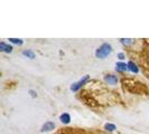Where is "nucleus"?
<instances>
[{
    "mask_svg": "<svg viewBox=\"0 0 149 134\" xmlns=\"http://www.w3.org/2000/svg\"><path fill=\"white\" fill-rule=\"evenodd\" d=\"M116 70L118 73H125L126 70H128V65L123 61H118L116 64Z\"/></svg>",
    "mask_w": 149,
    "mask_h": 134,
    "instance_id": "7",
    "label": "nucleus"
},
{
    "mask_svg": "<svg viewBox=\"0 0 149 134\" xmlns=\"http://www.w3.org/2000/svg\"><path fill=\"white\" fill-rule=\"evenodd\" d=\"M13 46L11 45L7 44V43H5V41H1L0 43V52H13Z\"/></svg>",
    "mask_w": 149,
    "mask_h": 134,
    "instance_id": "5",
    "label": "nucleus"
},
{
    "mask_svg": "<svg viewBox=\"0 0 149 134\" xmlns=\"http://www.w3.org/2000/svg\"><path fill=\"white\" fill-rule=\"evenodd\" d=\"M55 123L54 122H52V121H47V122H45L44 124L42 125V127H40V132H51V131H53L54 128H55Z\"/></svg>",
    "mask_w": 149,
    "mask_h": 134,
    "instance_id": "4",
    "label": "nucleus"
},
{
    "mask_svg": "<svg viewBox=\"0 0 149 134\" xmlns=\"http://www.w3.org/2000/svg\"><path fill=\"white\" fill-rule=\"evenodd\" d=\"M71 115L68 113H63L60 115V121L63 123V124H68L71 122Z\"/></svg>",
    "mask_w": 149,
    "mask_h": 134,
    "instance_id": "8",
    "label": "nucleus"
},
{
    "mask_svg": "<svg viewBox=\"0 0 149 134\" xmlns=\"http://www.w3.org/2000/svg\"><path fill=\"white\" fill-rule=\"evenodd\" d=\"M22 55L25 56V57H27V58H29V59H34L35 58V52H33L31 49H25V50H22Z\"/></svg>",
    "mask_w": 149,
    "mask_h": 134,
    "instance_id": "9",
    "label": "nucleus"
},
{
    "mask_svg": "<svg viewBox=\"0 0 149 134\" xmlns=\"http://www.w3.org/2000/svg\"><path fill=\"white\" fill-rule=\"evenodd\" d=\"M127 65H128V70H129V72H131V73H134V74H138V73H139V68L137 66V64L134 63L132 60H129L127 63Z\"/></svg>",
    "mask_w": 149,
    "mask_h": 134,
    "instance_id": "6",
    "label": "nucleus"
},
{
    "mask_svg": "<svg viewBox=\"0 0 149 134\" xmlns=\"http://www.w3.org/2000/svg\"><path fill=\"white\" fill-rule=\"evenodd\" d=\"M103 79H104V82L108 83L109 85H116V84H118V82H119L118 76L113 74H107L104 77H103Z\"/></svg>",
    "mask_w": 149,
    "mask_h": 134,
    "instance_id": "3",
    "label": "nucleus"
},
{
    "mask_svg": "<svg viewBox=\"0 0 149 134\" xmlns=\"http://www.w3.org/2000/svg\"><path fill=\"white\" fill-rule=\"evenodd\" d=\"M8 40H9L10 43H13V44L18 45V46H22V45L24 44V40L20 39V38H9Z\"/></svg>",
    "mask_w": 149,
    "mask_h": 134,
    "instance_id": "12",
    "label": "nucleus"
},
{
    "mask_svg": "<svg viewBox=\"0 0 149 134\" xmlns=\"http://www.w3.org/2000/svg\"><path fill=\"white\" fill-rule=\"evenodd\" d=\"M90 79H91V78H90V75H84L81 79H79L77 82L73 83V84L71 85V90H72V92H77V90H80L86 83L90 82Z\"/></svg>",
    "mask_w": 149,
    "mask_h": 134,
    "instance_id": "2",
    "label": "nucleus"
},
{
    "mask_svg": "<svg viewBox=\"0 0 149 134\" xmlns=\"http://www.w3.org/2000/svg\"><path fill=\"white\" fill-rule=\"evenodd\" d=\"M104 130L105 131H108V132H113V131L117 130V126H116L114 124H112V123H105Z\"/></svg>",
    "mask_w": 149,
    "mask_h": 134,
    "instance_id": "10",
    "label": "nucleus"
},
{
    "mask_svg": "<svg viewBox=\"0 0 149 134\" xmlns=\"http://www.w3.org/2000/svg\"><path fill=\"white\" fill-rule=\"evenodd\" d=\"M117 57L120 59V61H122V60L126 59V55L123 54V52H118V55H117Z\"/></svg>",
    "mask_w": 149,
    "mask_h": 134,
    "instance_id": "13",
    "label": "nucleus"
},
{
    "mask_svg": "<svg viewBox=\"0 0 149 134\" xmlns=\"http://www.w3.org/2000/svg\"><path fill=\"white\" fill-rule=\"evenodd\" d=\"M112 52V46L109 43H103L100 47L95 49V57L99 59H104Z\"/></svg>",
    "mask_w": 149,
    "mask_h": 134,
    "instance_id": "1",
    "label": "nucleus"
},
{
    "mask_svg": "<svg viewBox=\"0 0 149 134\" xmlns=\"http://www.w3.org/2000/svg\"><path fill=\"white\" fill-rule=\"evenodd\" d=\"M28 93L30 94V96H31V97H36V96H37V93H36L34 89H29V90H28Z\"/></svg>",
    "mask_w": 149,
    "mask_h": 134,
    "instance_id": "14",
    "label": "nucleus"
},
{
    "mask_svg": "<svg viewBox=\"0 0 149 134\" xmlns=\"http://www.w3.org/2000/svg\"><path fill=\"white\" fill-rule=\"evenodd\" d=\"M120 43L123 46H130V45L134 44V39H131V38H122V39H120Z\"/></svg>",
    "mask_w": 149,
    "mask_h": 134,
    "instance_id": "11",
    "label": "nucleus"
}]
</instances>
